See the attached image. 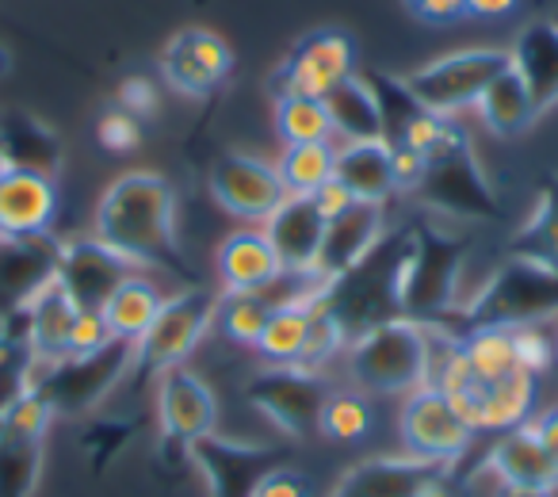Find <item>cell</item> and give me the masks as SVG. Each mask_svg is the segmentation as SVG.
I'll return each instance as SVG.
<instances>
[{
  "mask_svg": "<svg viewBox=\"0 0 558 497\" xmlns=\"http://www.w3.org/2000/svg\"><path fill=\"white\" fill-rule=\"evenodd\" d=\"M93 233L134 268H161L192 280L177 233V192L161 172L134 169L111 180L96 203Z\"/></svg>",
  "mask_w": 558,
  "mask_h": 497,
  "instance_id": "cell-1",
  "label": "cell"
},
{
  "mask_svg": "<svg viewBox=\"0 0 558 497\" xmlns=\"http://www.w3.org/2000/svg\"><path fill=\"white\" fill-rule=\"evenodd\" d=\"M349 375L367 395H413L433 387V326L390 318L349 341Z\"/></svg>",
  "mask_w": 558,
  "mask_h": 497,
  "instance_id": "cell-2",
  "label": "cell"
},
{
  "mask_svg": "<svg viewBox=\"0 0 558 497\" xmlns=\"http://www.w3.org/2000/svg\"><path fill=\"white\" fill-rule=\"evenodd\" d=\"M550 318H558V268L527 257H509L471 303H459L451 318L440 322V329L459 337L482 326L517 329L543 326Z\"/></svg>",
  "mask_w": 558,
  "mask_h": 497,
  "instance_id": "cell-3",
  "label": "cell"
},
{
  "mask_svg": "<svg viewBox=\"0 0 558 497\" xmlns=\"http://www.w3.org/2000/svg\"><path fill=\"white\" fill-rule=\"evenodd\" d=\"M471 238L451 233L436 222H417L410 230V253L402 265V318L440 326L459 306V280H463Z\"/></svg>",
  "mask_w": 558,
  "mask_h": 497,
  "instance_id": "cell-4",
  "label": "cell"
},
{
  "mask_svg": "<svg viewBox=\"0 0 558 497\" xmlns=\"http://www.w3.org/2000/svg\"><path fill=\"white\" fill-rule=\"evenodd\" d=\"M535 379H539V375L524 372V367H517V372H489V367H478L459 356V349L451 344L440 372H436L433 387H440L444 395L456 402V410L463 413L474 433H509V428L524 425V421L532 417Z\"/></svg>",
  "mask_w": 558,
  "mask_h": 497,
  "instance_id": "cell-5",
  "label": "cell"
},
{
  "mask_svg": "<svg viewBox=\"0 0 558 497\" xmlns=\"http://www.w3.org/2000/svg\"><path fill=\"white\" fill-rule=\"evenodd\" d=\"M405 253H410V230L383 233L379 245H375L352 272H344L341 280L326 283L318 303L341 322L349 341L364 334V329L379 326V322L402 318L398 291H402Z\"/></svg>",
  "mask_w": 558,
  "mask_h": 497,
  "instance_id": "cell-6",
  "label": "cell"
},
{
  "mask_svg": "<svg viewBox=\"0 0 558 497\" xmlns=\"http://www.w3.org/2000/svg\"><path fill=\"white\" fill-rule=\"evenodd\" d=\"M410 195H417L425 207L440 210V215L463 218V222H494L501 215L494 184L482 172L471 134L459 126V119H451L440 142L425 154V169Z\"/></svg>",
  "mask_w": 558,
  "mask_h": 497,
  "instance_id": "cell-7",
  "label": "cell"
},
{
  "mask_svg": "<svg viewBox=\"0 0 558 497\" xmlns=\"http://www.w3.org/2000/svg\"><path fill=\"white\" fill-rule=\"evenodd\" d=\"M218 299L210 288H184L180 295L165 299L157 318L149 322L146 334L134 341V364L126 379L146 383L165 375L169 367H180L187 356L195 352V344L207 337V329L215 326L218 318Z\"/></svg>",
  "mask_w": 558,
  "mask_h": 497,
  "instance_id": "cell-8",
  "label": "cell"
},
{
  "mask_svg": "<svg viewBox=\"0 0 558 497\" xmlns=\"http://www.w3.org/2000/svg\"><path fill=\"white\" fill-rule=\"evenodd\" d=\"M131 364H134V344L111 337L104 349L88 352V356H65L47 367H35L32 390L43 395V402L54 413V421L85 417V413H93L131 375Z\"/></svg>",
  "mask_w": 558,
  "mask_h": 497,
  "instance_id": "cell-9",
  "label": "cell"
},
{
  "mask_svg": "<svg viewBox=\"0 0 558 497\" xmlns=\"http://www.w3.org/2000/svg\"><path fill=\"white\" fill-rule=\"evenodd\" d=\"M333 395L326 375L299 364H271L248 379V405L268 417L288 440H311L322 425L326 398Z\"/></svg>",
  "mask_w": 558,
  "mask_h": 497,
  "instance_id": "cell-10",
  "label": "cell"
},
{
  "mask_svg": "<svg viewBox=\"0 0 558 497\" xmlns=\"http://www.w3.org/2000/svg\"><path fill=\"white\" fill-rule=\"evenodd\" d=\"M501 70H509V50L471 47L405 73V88L417 96L421 108L436 111V116H456L463 108H474Z\"/></svg>",
  "mask_w": 558,
  "mask_h": 497,
  "instance_id": "cell-11",
  "label": "cell"
},
{
  "mask_svg": "<svg viewBox=\"0 0 558 497\" xmlns=\"http://www.w3.org/2000/svg\"><path fill=\"white\" fill-rule=\"evenodd\" d=\"M184 459L195 466L207 497H253L264 474L288 463V451L276 444H245L207 433L184 451Z\"/></svg>",
  "mask_w": 558,
  "mask_h": 497,
  "instance_id": "cell-12",
  "label": "cell"
},
{
  "mask_svg": "<svg viewBox=\"0 0 558 497\" xmlns=\"http://www.w3.org/2000/svg\"><path fill=\"white\" fill-rule=\"evenodd\" d=\"M356 73V43L337 27L311 32L291 47L276 73H271V100L279 96H326Z\"/></svg>",
  "mask_w": 558,
  "mask_h": 497,
  "instance_id": "cell-13",
  "label": "cell"
},
{
  "mask_svg": "<svg viewBox=\"0 0 558 497\" xmlns=\"http://www.w3.org/2000/svg\"><path fill=\"white\" fill-rule=\"evenodd\" d=\"M54 413L39 390H27L0 428V497H35L47 459V433Z\"/></svg>",
  "mask_w": 558,
  "mask_h": 497,
  "instance_id": "cell-14",
  "label": "cell"
},
{
  "mask_svg": "<svg viewBox=\"0 0 558 497\" xmlns=\"http://www.w3.org/2000/svg\"><path fill=\"white\" fill-rule=\"evenodd\" d=\"M456 466L421 456H375L349 466L329 497H448Z\"/></svg>",
  "mask_w": 558,
  "mask_h": 497,
  "instance_id": "cell-15",
  "label": "cell"
},
{
  "mask_svg": "<svg viewBox=\"0 0 558 497\" xmlns=\"http://www.w3.org/2000/svg\"><path fill=\"white\" fill-rule=\"evenodd\" d=\"M474 428L440 387H421L402 405V444L410 456L459 466L471 451Z\"/></svg>",
  "mask_w": 558,
  "mask_h": 497,
  "instance_id": "cell-16",
  "label": "cell"
},
{
  "mask_svg": "<svg viewBox=\"0 0 558 497\" xmlns=\"http://www.w3.org/2000/svg\"><path fill=\"white\" fill-rule=\"evenodd\" d=\"M157 425L161 448L184 456L199 436L218 433V398L192 367H169L157 375Z\"/></svg>",
  "mask_w": 558,
  "mask_h": 497,
  "instance_id": "cell-17",
  "label": "cell"
},
{
  "mask_svg": "<svg viewBox=\"0 0 558 497\" xmlns=\"http://www.w3.org/2000/svg\"><path fill=\"white\" fill-rule=\"evenodd\" d=\"M157 70L172 93L203 100L218 85H226V77L233 73V50L222 35L207 32V27H184L165 43Z\"/></svg>",
  "mask_w": 558,
  "mask_h": 497,
  "instance_id": "cell-18",
  "label": "cell"
},
{
  "mask_svg": "<svg viewBox=\"0 0 558 497\" xmlns=\"http://www.w3.org/2000/svg\"><path fill=\"white\" fill-rule=\"evenodd\" d=\"M210 195L241 222H268L271 210L288 199V187L276 165L253 154H222L210 169Z\"/></svg>",
  "mask_w": 558,
  "mask_h": 497,
  "instance_id": "cell-19",
  "label": "cell"
},
{
  "mask_svg": "<svg viewBox=\"0 0 558 497\" xmlns=\"http://www.w3.org/2000/svg\"><path fill=\"white\" fill-rule=\"evenodd\" d=\"M138 268L126 257H119L116 248L104 245L100 238H73V241H58V283L70 291V299L81 311H100L108 303V295L134 276Z\"/></svg>",
  "mask_w": 558,
  "mask_h": 497,
  "instance_id": "cell-20",
  "label": "cell"
},
{
  "mask_svg": "<svg viewBox=\"0 0 558 497\" xmlns=\"http://www.w3.org/2000/svg\"><path fill=\"white\" fill-rule=\"evenodd\" d=\"M383 207H387V203L352 199L341 215L326 218V238H322L318 265H314V276H318L322 283L341 280L344 272H352V268L379 245L383 233H387V215H383Z\"/></svg>",
  "mask_w": 558,
  "mask_h": 497,
  "instance_id": "cell-21",
  "label": "cell"
},
{
  "mask_svg": "<svg viewBox=\"0 0 558 497\" xmlns=\"http://www.w3.org/2000/svg\"><path fill=\"white\" fill-rule=\"evenodd\" d=\"M58 218V184L47 172L9 169L0 177V241L47 238Z\"/></svg>",
  "mask_w": 558,
  "mask_h": 497,
  "instance_id": "cell-22",
  "label": "cell"
},
{
  "mask_svg": "<svg viewBox=\"0 0 558 497\" xmlns=\"http://www.w3.org/2000/svg\"><path fill=\"white\" fill-rule=\"evenodd\" d=\"M264 238L276 248L283 272L314 276L322 238H326V215L314 203V195H288L264 222Z\"/></svg>",
  "mask_w": 558,
  "mask_h": 497,
  "instance_id": "cell-23",
  "label": "cell"
},
{
  "mask_svg": "<svg viewBox=\"0 0 558 497\" xmlns=\"http://www.w3.org/2000/svg\"><path fill=\"white\" fill-rule=\"evenodd\" d=\"M77 314L81 306L70 299V291L54 280H47L24 306H20L12 318L20 322L24 329V341L32 349V360L35 367H47L54 360H65L70 356V337H73V326H77Z\"/></svg>",
  "mask_w": 558,
  "mask_h": 497,
  "instance_id": "cell-24",
  "label": "cell"
},
{
  "mask_svg": "<svg viewBox=\"0 0 558 497\" xmlns=\"http://www.w3.org/2000/svg\"><path fill=\"white\" fill-rule=\"evenodd\" d=\"M509 65L520 73L527 96H532L535 116L558 104V24L555 20H535L520 27L517 43L509 50Z\"/></svg>",
  "mask_w": 558,
  "mask_h": 497,
  "instance_id": "cell-25",
  "label": "cell"
},
{
  "mask_svg": "<svg viewBox=\"0 0 558 497\" xmlns=\"http://www.w3.org/2000/svg\"><path fill=\"white\" fill-rule=\"evenodd\" d=\"M333 180L360 203H387L398 192L395 180V149L383 138L344 142L337 149Z\"/></svg>",
  "mask_w": 558,
  "mask_h": 497,
  "instance_id": "cell-26",
  "label": "cell"
},
{
  "mask_svg": "<svg viewBox=\"0 0 558 497\" xmlns=\"http://www.w3.org/2000/svg\"><path fill=\"white\" fill-rule=\"evenodd\" d=\"M489 474L505 486H532V489H558V466L547 459L539 440L527 425H517L494 440V448L482 459Z\"/></svg>",
  "mask_w": 558,
  "mask_h": 497,
  "instance_id": "cell-27",
  "label": "cell"
},
{
  "mask_svg": "<svg viewBox=\"0 0 558 497\" xmlns=\"http://www.w3.org/2000/svg\"><path fill=\"white\" fill-rule=\"evenodd\" d=\"M218 276L226 291H268L283 276V265L264 230H238L218 248Z\"/></svg>",
  "mask_w": 558,
  "mask_h": 497,
  "instance_id": "cell-28",
  "label": "cell"
},
{
  "mask_svg": "<svg viewBox=\"0 0 558 497\" xmlns=\"http://www.w3.org/2000/svg\"><path fill=\"white\" fill-rule=\"evenodd\" d=\"M0 154L12 169L54 177L62 169V142L32 111H0Z\"/></svg>",
  "mask_w": 558,
  "mask_h": 497,
  "instance_id": "cell-29",
  "label": "cell"
},
{
  "mask_svg": "<svg viewBox=\"0 0 558 497\" xmlns=\"http://www.w3.org/2000/svg\"><path fill=\"white\" fill-rule=\"evenodd\" d=\"M329 111V126L333 134H341L344 142H372L383 138V111H379V96H375L372 81L352 73L344 77L333 93L322 96Z\"/></svg>",
  "mask_w": 558,
  "mask_h": 497,
  "instance_id": "cell-30",
  "label": "cell"
},
{
  "mask_svg": "<svg viewBox=\"0 0 558 497\" xmlns=\"http://www.w3.org/2000/svg\"><path fill=\"white\" fill-rule=\"evenodd\" d=\"M161 303H165L161 288H157L154 280H146V276L134 272L108 295V303L100 306V318H104V326H108V334L116 337V341H131L134 344L149 329V322L157 318Z\"/></svg>",
  "mask_w": 558,
  "mask_h": 497,
  "instance_id": "cell-31",
  "label": "cell"
},
{
  "mask_svg": "<svg viewBox=\"0 0 558 497\" xmlns=\"http://www.w3.org/2000/svg\"><path fill=\"white\" fill-rule=\"evenodd\" d=\"M474 108H478L482 123H486L497 138H517V134H524L527 126L539 119L532 108V96H527L524 81H520V73L512 70V65L489 81L486 93L478 96Z\"/></svg>",
  "mask_w": 558,
  "mask_h": 497,
  "instance_id": "cell-32",
  "label": "cell"
},
{
  "mask_svg": "<svg viewBox=\"0 0 558 497\" xmlns=\"http://www.w3.org/2000/svg\"><path fill=\"white\" fill-rule=\"evenodd\" d=\"M311 306H314V299L279 303L276 311H271V318L264 322L253 349L260 352L268 364H299V360H303L306 329H311Z\"/></svg>",
  "mask_w": 558,
  "mask_h": 497,
  "instance_id": "cell-33",
  "label": "cell"
},
{
  "mask_svg": "<svg viewBox=\"0 0 558 497\" xmlns=\"http://www.w3.org/2000/svg\"><path fill=\"white\" fill-rule=\"evenodd\" d=\"M509 257H527L558 268V177H547V184L539 187V203H535L532 218L512 233Z\"/></svg>",
  "mask_w": 558,
  "mask_h": 497,
  "instance_id": "cell-34",
  "label": "cell"
},
{
  "mask_svg": "<svg viewBox=\"0 0 558 497\" xmlns=\"http://www.w3.org/2000/svg\"><path fill=\"white\" fill-rule=\"evenodd\" d=\"M35 383V360L24 341V329L16 318L0 322V428L9 421L12 405L32 390Z\"/></svg>",
  "mask_w": 558,
  "mask_h": 497,
  "instance_id": "cell-35",
  "label": "cell"
},
{
  "mask_svg": "<svg viewBox=\"0 0 558 497\" xmlns=\"http://www.w3.org/2000/svg\"><path fill=\"white\" fill-rule=\"evenodd\" d=\"M337 149L333 142H303V146H288L279 157V180L288 187V195H314L322 184L333 180Z\"/></svg>",
  "mask_w": 558,
  "mask_h": 497,
  "instance_id": "cell-36",
  "label": "cell"
},
{
  "mask_svg": "<svg viewBox=\"0 0 558 497\" xmlns=\"http://www.w3.org/2000/svg\"><path fill=\"white\" fill-rule=\"evenodd\" d=\"M276 299H271V291H226L222 299H218V326H222V334L230 337V341L238 344H248L253 349L256 337H260L264 322L271 318V311H276Z\"/></svg>",
  "mask_w": 558,
  "mask_h": 497,
  "instance_id": "cell-37",
  "label": "cell"
},
{
  "mask_svg": "<svg viewBox=\"0 0 558 497\" xmlns=\"http://www.w3.org/2000/svg\"><path fill=\"white\" fill-rule=\"evenodd\" d=\"M276 134L283 146H303V142H329L333 126H329L326 100L318 96H279L276 100Z\"/></svg>",
  "mask_w": 558,
  "mask_h": 497,
  "instance_id": "cell-38",
  "label": "cell"
},
{
  "mask_svg": "<svg viewBox=\"0 0 558 497\" xmlns=\"http://www.w3.org/2000/svg\"><path fill=\"white\" fill-rule=\"evenodd\" d=\"M318 433H326L329 440L356 444L372 433V405L360 390H333L326 398V410H322Z\"/></svg>",
  "mask_w": 558,
  "mask_h": 497,
  "instance_id": "cell-39",
  "label": "cell"
},
{
  "mask_svg": "<svg viewBox=\"0 0 558 497\" xmlns=\"http://www.w3.org/2000/svg\"><path fill=\"white\" fill-rule=\"evenodd\" d=\"M349 349V334H344V326L333 318V314L326 311L322 303L311 306V329H306V344H303V360H299V367H326L333 356H341V352Z\"/></svg>",
  "mask_w": 558,
  "mask_h": 497,
  "instance_id": "cell-40",
  "label": "cell"
},
{
  "mask_svg": "<svg viewBox=\"0 0 558 497\" xmlns=\"http://www.w3.org/2000/svg\"><path fill=\"white\" fill-rule=\"evenodd\" d=\"M96 138H100V146L111 149V154H131V149H138V142H142V123L131 116V111H123L116 104V108L104 111L100 123H96Z\"/></svg>",
  "mask_w": 558,
  "mask_h": 497,
  "instance_id": "cell-41",
  "label": "cell"
},
{
  "mask_svg": "<svg viewBox=\"0 0 558 497\" xmlns=\"http://www.w3.org/2000/svg\"><path fill=\"white\" fill-rule=\"evenodd\" d=\"M126 436H131V428H116L111 421H100V425L88 428L85 433V456L93 459L96 471H104V466L123 451Z\"/></svg>",
  "mask_w": 558,
  "mask_h": 497,
  "instance_id": "cell-42",
  "label": "cell"
},
{
  "mask_svg": "<svg viewBox=\"0 0 558 497\" xmlns=\"http://www.w3.org/2000/svg\"><path fill=\"white\" fill-rule=\"evenodd\" d=\"M253 497H314V486L303 471L283 463V466H276V471L264 474L260 486L253 489Z\"/></svg>",
  "mask_w": 558,
  "mask_h": 497,
  "instance_id": "cell-43",
  "label": "cell"
},
{
  "mask_svg": "<svg viewBox=\"0 0 558 497\" xmlns=\"http://www.w3.org/2000/svg\"><path fill=\"white\" fill-rule=\"evenodd\" d=\"M111 341L108 326H104L100 311H81L77 314V326H73L70 337V356H88V352L104 349Z\"/></svg>",
  "mask_w": 558,
  "mask_h": 497,
  "instance_id": "cell-44",
  "label": "cell"
},
{
  "mask_svg": "<svg viewBox=\"0 0 558 497\" xmlns=\"http://www.w3.org/2000/svg\"><path fill=\"white\" fill-rule=\"evenodd\" d=\"M402 4L410 9V16L433 27H451L466 20V0H402Z\"/></svg>",
  "mask_w": 558,
  "mask_h": 497,
  "instance_id": "cell-45",
  "label": "cell"
},
{
  "mask_svg": "<svg viewBox=\"0 0 558 497\" xmlns=\"http://www.w3.org/2000/svg\"><path fill=\"white\" fill-rule=\"evenodd\" d=\"M119 108L131 111L134 119H146L157 111V85L149 77H126L119 85Z\"/></svg>",
  "mask_w": 558,
  "mask_h": 497,
  "instance_id": "cell-46",
  "label": "cell"
},
{
  "mask_svg": "<svg viewBox=\"0 0 558 497\" xmlns=\"http://www.w3.org/2000/svg\"><path fill=\"white\" fill-rule=\"evenodd\" d=\"M527 428H532V436L539 440V448L547 451V459L558 466V405H550V410L535 413V417L524 421Z\"/></svg>",
  "mask_w": 558,
  "mask_h": 497,
  "instance_id": "cell-47",
  "label": "cell"
},
{
  "mask_svg": "<svg viewBox=\"0 0 558 497\" xmlns=\"http://www.w3.org/2000/svg\"><path fill=\"white\" fill-rule=\"evenodd\" d=\"M314 203H318V207H322V215L333 218V215H341V210L349 207L352 195L344 192V187L337 184V180H329V184H322L318 192H314Z\"/></svg>",
  "mask_w": 558,
  "mask_h": 497,
  "instance_id": "cell-48",
  "label": "cell"
},
{
  "mask_svg": "<svg viewBox=\"0 0 558 497\" xmlns=\"http://www.w3.org/2000/svg\"><path fill=\"white\" fill-rule=\"evenodd\" d=\"M520 9V0H466V16L474 20H501Z\"/></svg>",
  "mask_w": 558,
  "mask_h": 497,
  "instance_id": "cell-49",
  "label": "cell"
},
{
  "mask_svg": "<svg viewBox=\"0 0 558 497\" xmlns=\"http://www.w3.org/2000/svg\"><path fill=\"white\" fill-rule=\"evenodd\" d=\"M494 497H555V489H532V486H505V482H497Z\"/></svg>",
  "mask_w": 558,
  "mask_h": 497,
  "instance_id": "cell-50",
  "label": "cell"
},
{
  "mask_svg": "<svg viewBox=\"0 0 558 497\" xmlns=\"http://www.w3.org/2000/svg\"><path fill=\"white\" fill-rule=\"evenodd\" d=\"M9 73H12V50L0 43V81L9 77Z\"/></svg>",
  "mask_w": 558,
  "mask_h": 497,
  "instance_id": "cell-51",
  "label": "cell"
},
{
  "mask_svg": "<svg viewBox=\"0 0 558 497\" xmlns=\"http://www.w3.org/2000/svg\"><path fill=\"white\" fill-rule=\"evenodd\" d=\"M9 169H12V165L4 161V154H0V177H4V172H9Z\"/></svg>",
  "mask_w": 558,
  "mask_h": 497,
  "instance_id": "cell-52",
  "label": "cell"
}]
</instances>
